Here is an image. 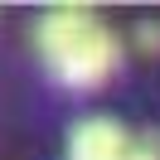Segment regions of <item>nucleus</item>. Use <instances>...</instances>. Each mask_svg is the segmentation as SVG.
Here are the masks:
<instances>
[{
  "instance_id": "nucleus-1",
  "label": "nucleus",
  "mask_w": 160,
  "mask_h": 160,
  "mask_svg": "<svg viewBox=\"0 0 160 160\" xmlns=\"http://www.w3.org/2000/svg\"><path fill=\"white\" fill-rule=\"evenodd\" d=\"M34 44H39L44 63L58 82L68 88H97L117 73L121 63V39L97 20V15L78 10V5H63L49 10L34 24Z\"/></svg>"
},
{
  "instance_id": "nucleus-4",
  "label": "nucleus",
  "mask_w": 160,
  "mask_h": 160,
  "mask_svg": "<svg viewBox=\"0 0 160 160\" xmlns=\"http://www.w3.org/2000/svg\"><path fill=\"white\" fill-rule=\"evenodd\" d=\"M136 44H141V49H146V53H160V24H136Z\"/></svg>"
},
{
  "instance_id": "nucleus-2",
  "label": "nucleus",
  "mask_w": 160,
  "mask_h": 160,
  "mask_svg": "<svg viewBox=\"0 0 160 160\" xmlns=\"http://www.w3.org/2000/svg\"><path fill=\"white\" fill-rule=\"evenodd\" d=\"M126 131L117 126L112 117H88L73 126L68 141V160H126Z\"/></svg>"
},
{
  "instance_id": "nucleus-3",
  "label": "nucleus",
  "mask_w": 160,
  "mask_h": 160,
  "mask_svg": "<svg viewBox=\"0 0 160 160\" xmlns=\"http://www.w3.org/2000/svg\"><path fill=\"white\" fill-rule=\"evenodd\" d=\"M126 160H160V136H141V141H131Z\"/></svg>"
}]
</instances>
